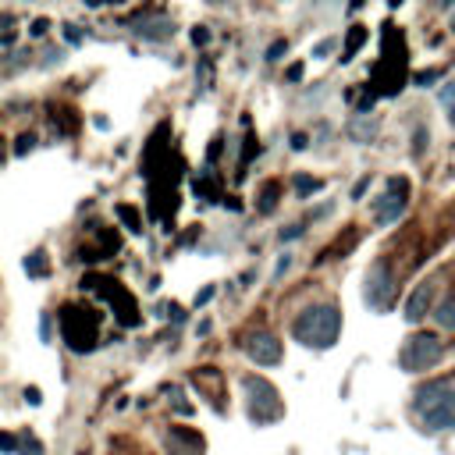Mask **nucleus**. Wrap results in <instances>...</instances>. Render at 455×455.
<instances>
[{
	"label": "nucleus",
	"instance_id": "obj_8",
	"mask_svg": "<svg viewBox=\"0 0 455 455\" xmlns=\"http://www.w3.org/2000/svg\"><path fill=\"white\" fill-rule=\"evenodd\" d=\"M132 25H136L132 32L143 36V39H150V43H160V39L175 36V22H171L167 15H139Z\"/></svg>",
	"mask_w": 455,
	"mask_h": 455
},
{
	"label": "nucleus",
	"instance_id": "obj_25",
	"mask_svg": "<svg viewBox=\"0 0 455 455\" xmlns=\"http://www.w3.org/2000/svg\"><path fill=\"white\" fill-rule=\"evenodd\" d=\"M46 29H50V22H46V18H36V22L29 25V36H46Z\"/></svg>",
	"mask_w": 455,
	"mask_h": 455
},
{
	"label": "nucleus",
	"instance_id": "obj_16",
	"mask_svg": "<svg viewBox=\"0 0 455 455\" xmlns=\"http://www.w3.org/2000/svg\"><path fill=\"white\" fill-rule=\"evenodd\" d=\"M114 213H118V217L125 220V228H128V232H143V224H139V213H136L132 206H125V203H121V206H114Z\"/></svg>",
	"mask_w": 455,
	"mask_h": 455
},
{
	"label": "nucleus",
	"instance_id": "obj_3",
	"mask_svg": "<svg viewBox=\"0 0 455 455\" xmlns=\"http://www.w3.org/2000/svg\"><path fill=\"white\" fill-rule=\"evenodd\" d=\"M420 413L427 427H455V391L448 384H430L420 391Z\"/></svg>",
	"mask_w": 455,
	"mask_h": 455
},
{
	"label": "nucleus",
	"instance_id": "obj_33",
	"mask_svg": "<svg viewBox=\"0 0 455 455\" xmlns=\"http://www.w3.org/2000/svg\"><path fill=\"white\" fill-rule=\"evenodd\" d=\"M220 157V139H213V146H210V164Z\"/></svg>",
	"mask_w": 455,
	"mask_h": 455
},
{
	"label": "nucleus",
	"instance_id": "obj_22",
	"mask_svg": "<svg viewBox=\"0 0 455 455\" xmlns=\"http://www.w3.org/2000/svg\"><path fill=\"white\" fill-rule=\"evenodd\" d=\"M284 50H289V43H284V39H274L270 50H267V61H281V53H284Z\"/></svg>",
	"mask_w": 455,
	"mask_h": 455
},
{
	"label": "nucleus",
	"instance_id": "obj_37",
	"mask_svg": "<svg viewBox=\"0 0 455 455\" xmlns=\"http://www.w3.org/2000/svg\"><path fill=\"white\" fill-rule=\"evenodd\" d=\"M110 4H121V0H110Z\"/></svg>",
	"mask_w": 455,
	"mask_h": 455
},
{
	"label": "nucleus",
	"instance_id": "obj_40",
	"mask_svg": "<svg viewBox=\"0 0 455 455\" xmlns=\"http://www.w3.org/2000/svg\"><path fill=\"white\" fill-rule=\"evenodd\" d=\"M451 25H455V22H451Z\"/></svg>",
	"mask_w": 455,
	"mask_h": 455
},
{
	"label": "nucleus",
	"instance_id": "obj_20",
	"mask_svg": "<svg viewBox=\"0 0 455 455\" xmlns=\"http://www.w3.org/2000/svg\"><path fill=\"white\" fill-rule=\"evenodd\" d=\"M253 153H260V143L249 136V139H246V150H242V160H239V167H246V164L253 160Z\"/></svg>",
	"mask_w": 455,
	"mask_h": 455
},
{
	"label": "nucleus",
	"instance_id": "obj_2",
	"mask_svg": "<svg viewBox=\"0 0 455 455\" xmlns=\"http://www.w3.org/2000/svg\"><path fill=\"white\" fill-rule=\"evenodd\" d=\"M338 327H341V313L334 306H317V310H306L296 320V338L303 341V345L327 349V345H334Z\"/></svg>",
	"mask_w": 455,
	"mask_h": 455
},
{
	"label": "nucleus",
	"instance_id": "obj_27",
	"mask_svg": "<svg viewBox=\"0 0 455 455\" xmlns=\"http://www.w3.org/2000/svg\"><path fill=\"white\" fill-rule=\"evenodd\" d=\"M65 39H68V43H82V32H79L75 25H65Z\"/></svg>",
	"mask_w": 455,
	"mask_h": 455
},
{
	"label": "nucleus",
	"instance_id": "obj_6",
	"mask_svg": "<svg viewBox=\"0 0 455 455\" xmlns=\"http://www.w3.org/2000/svg\"><path fill=\"white\" fill-rule=\"evenodd\" d=\"M374 210H377V220L381 224H391V220H398V213L406 210V182H398V178H391L388 182V192L374 203Z\"/></svg>",
	"mask_w": 455,
	"mask_h": 455
},
{
	"label": "nucleus",
	"instance_id": "obj_4",
	"mask_svg": "<svg viewBox=\"0 0 455 455\" xmlns=\"http://www.w3.org/2000/svg\"><path fill=\"white\" fill-rule=\"evenodd\" d=\"M61 331H65V341L75 349V352H86L96 345V317L86 320V310H65L61 313Z\"/></svg>",
	"mask_w": 455,
	"mask_h": 455
},
{
	"label": "nucleus",
	"instance_id": "obj_9",
	"mask_svg": "<svg viewBox=\"0 0 455 455\" xmlns=\"http://www.w3.org/2000/svg\"><path fill=\"white\" fill-rule=\"evenodd\" d=\"M249 356L256 363H277L281 360V345H277L270 334H253L249 338Z\"/></svg>",
	"mask_w": 455,
	"mask_h": 455
},
{
	"label": "nucleus",
	"instance_id": "obj_5",
	"mask_svg": "<svg viewBox=\"0 0 455 455\" xmlns=\"http://www.w3.org/2000/svg\"><path fill=\"white\" fill-rule=\"evenodd\" d=\"M441 356H444L441 338H434V334H416V338L406 341V349H402V367H406V370H427V367H434Z\"/></svg>",
	"mask_w": 455,
	"mask_h": 455
},
{
	"label": "nucleus",
	"instance_id": "obj_21",
	"mask_svg": "<svg viewBox=\"0 0 455 455\" xmlns=\"http://www.w3.org/2000/svg\"><path fill=\"white\" fill-rule=\"evenodd\" d=\"M296 189H299V196H310V192H317L320 185H317L313 178H306V175H299V178H296Z\"/></svg>",
	"mask_w": 455,
	"mask_h": 455
},
{
	"label": "nucleus",
	"instance_id": "obj_29",
	"mask_svg": "<svg viewBox=\"0 0 455 455\" xmlns=\"http://www.w3.org/2000/svg\"><path fill=\"white\" fill-rule=\"evenodd\" d=\"M299 79H303V65H292L289 68V82H299Z\"/></svg>",
	"mask_w": 455,
	"mask_h": 455
},
{
	"label": "nucleus",
	"instance_id": "obj_34",
	"mask_svg": "<svg viewBox=\"0 0 455 455\" xmlns=\"http://www.w3.org/2000/svg\"><path fill=\"white\" fill-rule=\"evenodd\" d=\"M210 296H213V289H203V292H199V296H196V306H199V303H206V299H210Z\"/></svg>",
	"mask_w": 455,
	"mask_h": 455
},
{
	"label": "nucleus",
	"instance_id": "obj_15",
	"mask_svg": "<svg viewBox=\"0 0 455 455\" xmlns=\"http://www.w3.org/2000/svg\"><path fill=\"white\" fill-rule=\"evenodd\" d=\"M434 320H437L441 327H455V296H448V299H444V303L437 306Z\"/></svg>",
	"mask_w": 455,
	"mask_h": 455
},
{
	"label": "nucleus",
	"instance_id": "obj_30",
	"mask_svg": "<svg viewBox=\"0 0 455 455\" xmlns=\"http://www.w3.org/2000/svg\"><path fill=\"white\" fill-rule=\"evenodd\" d=\"M367 189H370V178H363V182H360V185H356V189H352V199H360V196H363V192H367Z\"/></svg>",
	"mask_w": 455,
	"mask_h": 455
},
{
	"label": "nucleus",
	"instance_id": "obj_31",
	"mask_svg": "<svg viewBox=\"0 0 455 455\" xmlns=\"http://www.w3.org/2000/svg\"><path fill=\"white\" fill-rule=\"evenodd\" d=\"M292 146H296V150H306V136L296 132V136H292Z\"/></svg>",
	"mask_w": 455,
	"mask_h": 455
},
{
	"label": "nucleus",
	"instance_id": "obj_14",
	"mask_svg": "<svg viewBox=\"0 0 455 455\" xmlns=\"http://www.w3.org/2000/svg\"><path fill=\"white\" fill-rule=\"evenodd\" d=\"M25 270H29V277H46V274H50L46 253H32V256L25 260Z\"/></svg>",
	"mask_w": 455,
	"mask_h": 455
},
{
	"label": "nucleus",
	"instance_id": "obj_39",
	"mask_svg": "<svg viewBox=\"0 0 455 455\" xmlns=\"http://www.w3.org/2000/svg\"><path fill=\"white\" fill-rule=\"evenodd\" d=\"M448 4H451V0H448Z\"/></svg>",
	"mask_w": 455,
	"mask_h": 455
},
{
	"label": "nucleus",
	"instance_id": "obj_10",
	"mask_svg": "<svg viewBox=\"0 0 455 455\" xmlns=\"http://www.w3.org/2000/svg\"><path fill=\"white\" fill-rule=\"evenodd\" d=\"M349 139L352 143H374V136H377V121L370 118V114H356V118L349 121Z\"/></svg>",
	"mask_w": 455,
	"mask_h": 455
},
{
	"label": "nucleus",
	"instance_id": "obj_38",
	"mask_svg": "<svg viewBox=\"0 0 455 455\" xmlns=\"http://www.w3.org/2000/svg\"><path fill=\"white\" fill-rule=\"evenodd\" d=\"M210 4H220V0H210Z\"/></svg>",
	"mask_w": 455,
	"mask_h": 455
},
{
	"label": "nucleus",
	"instance_id": "obj_36",
	"mask_svg": "<svg viewBox=\"0 0 455 455\" xmlns=\"http://www.w3.org/2000/svg\"><path fill=\"white\" fill-rule=\"evenodd\" d=\"M388 4H391V8H398V4H406V0H388Z\"/></svg>",
	"mask_w": 455,
	"mask_h": 455
},
{
	"label": "nucleus",
	"instance_id": "obj_13",
	"mask_svg": "<svg viewBox=\"0 0 455 455\" xmlns=\"http://www.w3.org/2000/svg\"><path fill=\"white\" fill-rule=\"evenodd\" d=\"M427 303H430V284H420V289L413 292V299H409V306H406V317H409V320H420L423 310H427Z\"/></svg>",
	"mask_w": 455,
	"mask_h": 455
},
{
	"label": "nucleus",
	"instance_id": "obj_35",
	"mask_svg": "<svg viewBox=\"0 0 455 455\" xmlns=\"http://www.w3.org/2000/svg\"><path fill=\"white\" fill-rule=\"evenodd\" d=\"M82 4H86V8H100V4H103V0H82Z\"/></svg>",
	"mask_w": 455,
	"mask_h": 455
},
{
	"label": "nucleus",
	"instance_id": "obj_26",
	"mask_svg": "<svg viewBox=\"0 0 455 455\" xmlns=\"http://www.w3.org/2000/svg\"><path fill=\"white\" fill-rule=\"evenodd\" d=\"M334 46H338L334 39H324V43H317V46H313V57H327V53H331Z\"/></svg>",
	"mask_w": 455,
	"mask_h": 455
},
{
	"label": "nucleus",
	"instance_id": "obj_24",
	"mask_svg": "<svg viewBox=\"0 0 455 455\" xmlns=\"http://www.w3.org/2000/svg\"><path fill=\"white\" fill-rule=\"evenodd\" d=\"M437 79H441V72H434V68H430V72H420V75H416V86H423V89H427V86H434Z\"/></svg>",
	"mask_w": 455,
	"mask_h": 455
},
{
	"label": "nucleus",
	"instance_id": "obj_1",
	"mask_svg": "<svg viewBox=\"0 0 455 455\" xmlns=\"http://www.w3.org/2000/svg\"><path fill=\"white\" fill-rule=\"evenodd\" d=\"M395 43H402V36L395 32V25H384V57L381 65L374 68V79H370V93L374 96H395L398 89L406 86V68H409V57L406 50L395 53Z\"/></svg>",
	"mask_w": 455,
	"mask_h": 455
},
{
	"label": "nucleus",
	"instance_id": "obj_18",
	"mask_svg": "<svg viewBox=\"0 0 455 455\" xmlns=\"http://www.w3.org/2000/svg\"><path fill=\"white\" fill-rule=\"evenodd\" d=\"M441 103H444V107H448V118H451V121H455V82H451V86H444V89H441Z\"/></svg>",
	"mask_w": 455,
	"mask_h": 455
},
{
	"label": "nucleus",
	"instance_id": "obj_17",
	"mask_svg": "<svg viewBox=\"0 0 455 455\" xmlns=\"http://www.w3.org/2000/svg\"><path fill=\"white\" fill-rule=\"evenodd\" d=\"M274 203H277V185L270 182V185L263 189V196H260V210H263V213H270V210H274Z\"/></svg>",
	"mask_w": 455,
	"mask_h": 455
},
{
	"label": "nucleus",
	"instance_id": "obj_11",
	"mask_svg": "<svg viewBox=\"0 0 455 455\" xmlns=\"http://www.w3.org/2000/svg\"><path fill=\"white\" fill-rule=\"evenodd\" d=\"M167 444L175 448L178 455H199V451H203V441H199L196 434H185V430H171Z\"/></svg>",
	"mask_w": 455,
	"mask_h": 455
},
{
	"label": "nucleus",
	"instance_id": "obj_32",
	"mask_svg": "<svg viewBox=\"0 0 455 455\" xmlns=\"http://www.w3.org/2000/svg\"><path fill=\"white\" fill-rule=\"evenodd\" d=\"M303 235V228H289V232H281V239H299Z\"/></svg>",
	"mask_w": 455,
	"mask_h": 455
},
{
	"label": "nucleus",
	"instance_id": "obj_7",
	"mask_svg": "<svg viewBox=\"0 0 455 455\" xmlns=\"http://www.w3.org/2000/svg\"><path fill=\"white\" fill-rule=\"evenodd\" d=\"M388 296H391V270H388V263L381 260V263H374L370 274H367V303L377 306V310H384V306H388Z\"/></svg>",
	"mask_w": 455,
	"mask_h": 455
},
{
	"label": "nucleus",
	"instance_id": "obj_12",
	"mask_svg": "<svg viewBox=\"0 0 455 455\" xmlns=\"http://www.w3.org/2000/svg\"><path fill=\"white\" fill-rule=\"evenodd\" d=\"M367 39H370V29H367V25H352L349 36H345V50H341V65H349L352 57L360 53V46H363Z\"/></svg>",
	"mask_w": 455,
	"mask_h": 455
},
{
	"label": "nucleus",
	"instance_id": "obj_23",
	"mask_svg": "<svg viewBox=\"0 0 455 455\" xmlns=\"http://www.w3.org/2000/svg\"><path fill=\"white\" fill-rule=\"evenodd\" d=\"M192 43H196V46H206V43H210V29H206V25H196V29H192Z\"/></svg>",
	"mask_w": 455,
	"mask_h": 455
},
{
	"label": "nucleus",
	"instance_id": "obj_19",
	"mask_svg": "<svg viewBox=\"0 0 455 455\" xmlns=\"http://www.w3.org/2000/svg\"><path fill=\"white\" fill-rule=\"evenodd\" d=\"M32 146H36V136H18V143H15V150H11V153H15V157H25Z\"/></svg>",
	"mask_w": 455,
	"mask_h": 455
},
{
	"label": "nucleus",
	"instance_id": "obj_28",
	"mask_svg": "<svg viewBox=\"0 0 455 455\" xmlns=\"http://www.w3.org/2000/svg\"><path fill=\"white\" fill-rule=\"evenodd\" d=\"M423 143H427V132H423V128H416V146H413V153H416V157L423 153Z\"/></svg>",
	"mask_w": 455,
	"mask_h": 455
}]
</instances>
